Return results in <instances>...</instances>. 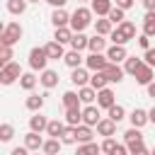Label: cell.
Returning <instances> with one entry per match:
<instances>
[{
    "instance_id": "1",
    "label": "cell",
    "mask_w": 155,
    "mask_h": 155,
    "mask_svg": "<svg viewBox=\"0 0 155 155\" xmlns=\"http://www.w3.org/2000/svg\"><path fill=\"white\" fill-rule=\"evenodd\" d=\"M92 7H75V12L70 15V27L73 31H85L92 24Z\"/></svg>"
},
{
    "instance_id": "2",
    "label": "cell",
    "mask_w": 155,
    "mask_h": 155,
    "mask_svg": "<svg viewBox=\"0 0 155 155\" xmlns=\"http://www.w3.org/2000/svg\"><path fill=\"white\" fill-rule=\"evenodd\" d=\"M22 34H24V29H22V24H19V22H7V24L2 27L0 44H2V46H15V44L22 39Z\"/></svg>"
},
{
    "instance_id": "3",
    "label": "cell",
    "mask_w": 155,
    "mask_h": 155,
    "mask_svg": "<svg viewBox=\"0 0 155 155\" xmlns=\"http://www.w3.org/2000/svg\"><path fill=\"white\" fill-rule=\"evenodd\" d=\"M19 78H22V68H19V63L10 61V63L0 65V82H2V85H12V82H17Z\"/></svg>"
},
{
    "instance_id": "4",
    "label": "cell",
    "mask_w": 155,
    "mask_h": 155,
    "mask_svg": "<svg viewBox=\"0 0 155 155\" xmlns=\"http://www.w3.org/2000/svg\"><path fill=\"white\" fill-rule=\"evenodd\" d=\"M48 61H51V58H48V53H46L44 46H34V48L29 51V68H31V70H39V73H41Z\"/></svg>"
},
{
    "instance_id": "5",
    "label": "cell",
    "mask_w": 155,
    "mask_h": 155,
    "mask_svg": "<svg viewBox=\"0 0 155 155\" xmlns=\"http://www.w3.org/2000/svg\"><path fill=\"white\" fill-rule=\"evenodd\" d=\"M99 121H102L99 104H85V109H82V124H87V126H97Z\"/></svg>"
},
{
    "instance_id": "6",
    "label": "cell",
    "mask_w": 155,
    "mask_h": 155,
    "mask_svg": "<svg viewBox=\"0 0 155 155\" xmlns=\"http://www.w3.org/2000/svg\"><path fill=\"white\" fill-rule=\"evenodd\" d=\"M107 58L111 63H124L128 58V51H126V44H111L107 48Z\"/></svg>"
},
{
    "instance_id": "7",
    "label": "cell",
    "mask_w": 155,
    "mask_h": 155,
    "mask_svg": "<svg viewBox=\"0 0 155 155\" xmlns=\"http://www.w3.org/2000/svg\"><path fill=\"white\" fill-rule=\"evenodd\" d=\"M107 63H109L107 53H92V51H90V56H85V65H87L90 70H104Z\"/></svg>"
},
{
    "instance_id": "8",
    "label": "cell",
    "mask_w": 155,
    "mask_h": 155,
    "mask_svg": "<svg viewBox=\"0 0 155 155\" xmlns=\"http://www.w3.org/2000/svg\"><path fill=\"white\" fill-rule=\"evenodd\" d=\"M90 68L85 65H80V68H70V82L75 85V87H82V85H90V73H87Z\"/></svg>"
},
{
    "instance_id": "9",
    "label": "cell",
    "mask_w": 155,
    "mask_h": 155,
    "mask_svg": "<svg viewBox=\"0 0 155 155\" xmlns=\"http://www.w3.org/2000/svg\"><path fill=\"white\" fill-rule=\"evenodd\" d=\"M97 104H99V109H109L111 104H116V94H114V90H111V87H102V90H97Z\"/></svg>"
},
{
    "instance_id": "10",
    "label": "cell",
    "mask_w": 155,
    "mask_h": 155,
    "mask_svg": "<svg viewBox=\"0 0 155 155\" xmlns=\"http://www.w3.org/2000/svg\"><path fill=\"white\" fill-rule=\"evenodd\" d=\"M51 24H53V29H56V27H68V24H70V12H68L65 7H53V12H51Z\"/></svg>"
},
{
    "instance_id": "11",
    "label": "cell",
    "mask_w": 155,
    "mask_h": 155,
    "mask_svg": "<svg viewBox=\"0 0 155 155\" xmlns=\"http://www.w3.org/2000/svg\"><path fill=\"white\" fill-rule=\"evenodd\" d=\"M128 121H131V126H138V128H143L145 124H150V114H148L145 109L136 107V109L128 114Z\"/></svg>"
},
{
    "instance_id": "12",
    "label": "cell",
    "mask_w": 155,
    "mask_h": 155,
    "mask_svg": "<svg viewBox=\"0 0 155 155\" xmlns=\"http://www.w3.org/2000/svg\"><path fill=\"white\" fill-rule=\"evenodd\" d=\"M104 73H107V78H109V82H116V85H119V82L124 80V75H126V70H124V68H121L119 63H111V61L107 63V68H104Z\"/></svg>"
},
{
    "instance_id": "13",
    "label": "cell",
    "mask_w": 155,
    "mask_h": 155,
    "mask_svg": "<svg viewBox=\"0 0 155 155\" xmlns=\"http://www.w3.org/2000/svg\"><path fill=\"white\" fill-rule=\"evenodd\" d=\"M58 80H61V78H58V73H56V70H51V68H44V70H41V75H39V82H41L46 90H53V87L58 85Z\"/></svg>"
},
{
    "instance_id": "14",
    "label": "cell",
    "mask_w": 155,
    "mask_h": 155,
    "mask_svg": "<svg viewBox=\"0 0 155 155\" xmlns=\"http://www.w3.org/2000/svg\"><path fill=\"white\" fill-rule=\"evenodd\" d=\"M46 126H48V119H46L41 111H31V116H29V128H31V131H39V133H46Z\"/></svg>"
},
{
    "instance_id": "15",
    "label": "cell",
    "mask_w": 155,
    "mask_h": 155,
    "mask_svg": "<svg viewBox=\"0 0 155 155\" xmlns=\"http://www.w3.org/2000/svg\"><path fill=\"white\" fill-rule=\"evenodd\" d=\"M63 63H65L68 68H80V65H85V56H82V51L70 48V51L63 56Z\"/></svg>"
},
{
    "instance_id": "16",
    "label": "cell",
    "mask_w": 155,
    "mask_h": 155,
    "mask_svg": "<svg viewBox=\"0 0 155 155\" xmlns=\"http://www.w3.org/2000/svg\"><path fill=\"white\" fill-rule=\"evenodd\" d=\"M109 46H107V39H104V34H94V36H90V44H87V51H92V53H104Z\"/></svg>"
},
{
    "instance_id": "17",
    "label": "cell",
    "mask_w": 155,
    "mask_h": 155,
    "mask_svg": "<svg viewBox=\"0 0 155 155\" xmlns=\"http://www.w3.org/2000/svg\"><path fill=\"white\" fill-rule=\"evenodd\" d=\"M44 48H46V53H48V58L51 61H58V58H63L65 56V48H63V44L61 41H48V44H44Z\"/></svg>"
},
{
    "instance_id": "18",
    "label": "cell",
    "mask_w": 155,
    "mask_h": 155,
    "mask_svg": "<svg viewBox=\"0 0 155 155\" xmlns=\"http://www.w3.org/2000/svg\"><path fill=\"white\" fill-rule=\"evenodd\" d=\"M24 145H27L29 150H41V148H44V138H41V133L29 128V133L24 136Z\"/></svg>"
},
{
    "instance_id": "19",
    "label": "cell",
    "mask_w": 155,
    "mask_h": 155,
    "mask_svg": "<svg viewBox=\"0 0 155 155\" xmlns=\"http://www.w3.org/2000/svg\"><path fill=\"white\" fill-rule=\"evenodd\" d=\"M153 70H155L153 65L143 63V65L138 68V73L133 75V78H136V82H138V85H148V82H153Z\"/></svg>"
},
{
    "instance_id": "20",
    "label": "cell",
    "mask_w": 155,
    "mask_h": 155,
    "mask_svg": "<svg viewBox=\"0 0 155 155\" xmlns=\"http://www.w3.org/2000/svg\"><path fill=\"white\" fill-rule=\"evenodd\" d=\"M116 29H119V34L126 39V44H128L131 39H136V24H133L131 19H124L121 24H116Z\"/></svg>"
},
{
    "instance_id": "21",
    "label": "cell",
    "mask_w": 155,
    "mask_h": 155,
    "mask_svg": "<svg viewBox=\"0 0 155 155\" xmlns=\"http://www.w3.org/2000/svg\"><path fill=\"white\" fill-rule=\"evenodd\" d=\"M78 94H80L82 104H94V102H97V90H94L92 85H82V87H78Z\"/></svg>"
},
{
    "instance_id": "22",
    "label": "cell",
    "mask_w": 155,
    "mask_h": 155,
    "mask_svg": "<svg viewBox=\"0 0 155 155\" xmlns=\"http://www.w3.org/2000/svg\"><path fill=\"white\" fill-rule=\"evenodd\" d=\"M65 121H61V119H51L48 121V126H46V136H53V138H61L63 136V131H65Z\"/></svg>"
},
{
    "instance_id": "23",
    "label": "cell",
    "mask_w": 155,
    "mask_h": 155,
    "mask_svg": "<svg viewBox=\"0 0 155 155\" xmlns=\"http://www.w3.org/2000/svg\"><path fill=\"white\" fill-rule=\"evenodd\" d=\"M97 133H99V136H104V138H107V136H114V133H116V121H114V119H109V116H107V119H102V121L97 124Z\"/></svg>"
},
{
    "instance_id": "24",
    "label": "cell",
    "mask_w": 155,
    "mask_h": 155,
    "mask_svg": "<svg viewBox=\"0 0 155 155\" xmlns=\"http://www.w3.org/2000/svg\"><path fill=\"white\" fill-rule=\"evenodd\" d=\"M90 7H92V12H94L97 17H107V15H109V10H111L114 5H111V0H92V2H90Z\"/></svg>"
},
{
    "instance_id": "25",
    "label": "cell",
    "mask_w": 155,
    "mask_h": 155,
    "mask_svg": "<svg viewBox=\"0 0 155 155\" xmlns=\"http://www.w3.org/2000/svg\"><path fill=\"white\" fill-rule=\"evenodd\" d=\"M111 29H114V22H111L109 17H97V19H94V31H97V34L109 36V34H111Z\"/></svg>"
},
{
    "instance_id": "26",
    "label": "cell",
    "mask_w": 155,
    "mask_h": 155,
    "mask_svg": "<svg viewBox=\"0 0 155 155\" xmlns=\"http://www.w3.org/2000/svg\"><path fill=\"white\" fill-rule=\"evenodd\" d=\"M145 63V58H138V56H128L126 61H124V70H126V75H136L138 73V68Z\"/></svg>"
},
{
    "instance_id": "27",
    "label": "cell",
    "mask_w": 155,
    "mask_h": 155,
    "mask_svg": "<svg viewBox=\"0 0 155 155\" xmlns=\"http://www.w3.org/2000/svg\"><path fill=\"white\" fill-rule=\"evenodd\" d=\"M90 85H92L94 90H102V87H107V85H109V78H107V73H104V70H92V75H90Z\"/></svg>"
},
{
    "instance_id": "28",
    "label": "cell",
    "mask_w": 155,
    "mask_h": 155,
    "mask_svg": "<svg viewBox=\"0 0 155 155\" xmlns=\"http://www.w3.org/2000/svg\"><path fill=\"white\" fill-rule=\"evenodd\" d=\"M44 102H46V97H44V94H34V92H31V94L27 97L24 107H27L29 111H41V109H44Z\"/></svg>"
},
{
    "instance_id": "29",
    "label": "cell",
    "mask_w": 155,
    "mask_h": 155,
    "mask_svg": "<svg viewBox=\"0 0 155 155\" xmlns=\"http://www.w3.org/2000/svg\"><path fill=\"white\" fill-rule=\"evenodd\" d=\"M65 143L61 140V138H53V136H48V140H44V153L46 155H56V153H61V148H63Z\"/></svg>"
},
{
    "instance_id": "30",
    "label": "cell",
    "mask_w": 155,
    "mask_h": 155,
    "mask_svg": "<svg viewBox=\"0 0 155 155\" xmlns=\"http://www.w3.org/2000/svg\"><path fill=\"white\" fill-rule=\"evenodd\" d=\"M73 27L68 24V27H56V31H53V39L56 41H61V44H70V39H73Z\"/></svg>"
},
{
    "instance_id": "31",
    "label": "cell",
    "mask_w": 155,
    "mask_h": 155,
    "mask_svg": "<svg viewBox=\"0 0 155 155\" xmlns=\"http://www.w3.org/2000/svg\"><path fill=\"white\" fill-rule=\"evenodd\" d=\"M87 44H90V36H85L82 31H75L70 39V48H75V51H85Z\"/></svg>"
},
{
    "instance_id": "32",
    "label": "cell",
    "mask_w": 155,
    "mask_h": 155,
    "mask_svg": "<svg viewBox=\"0 0 155 155\" xmlns=\"http://www.w3.org/2000/svg\"><path fill=\"white\" fill-rule=\"evenodd\" d=\"M63 107L65 109H73V107H80L82 104V99H80V94L78 92H73V90H68V92H63Z\"/></svg>"
},
{
    "instance_id": "33",
    "label": "cell",
    "mask_w": 155,
    "mask_h": 155,
    "mask_svg": "<svg viewBox=\"0 0 155 155\" xmlns=\"http://www.w3.org/2000/svg\"><path fill=\"white\" fill-rule=\"evenodd\" d=\"M65 124H70V126H80V124H82V109H80V107L65 109Z\"/></svg>"
},
{
    "instance_id": "34",
    "label": "cell",
    "mask_w": 155,
    "mask_h": 155,
    "mask_svg": "<svg viewBox=\"0 0 155 155\" xmlns=\"http://www.w3.org/2000/svg\"><path fill=\"white\" fill-rule=\"evenodd\" d=\"M27 5H29L27 0H7L5 2V7H7L10 15H24L27 12Z\"/></svg>"
},
{
    "instance_id": "35",
    "label": "cell",
    "mask_w": 155,
    "mask_h": 155,
    "mask_svg": "<svg viewBox=\"0 0 155 155\" xmlns=\"http://www.w3.org/2000/svg\"><path fill=\"white\" fill-rule=\"evenodd\" d=\"M36 82H39V78H36L34 73H22V78H19V87L27 90V92H31V90L36 87Z\"/></svg>"
},
{
    "instance_id": "36",
    "label": "cell",
    "mask_w": 155,
    "mask_h": 155,
    "mask_svg": "<svg viewBox=\"0 0 155 155\" xmlns=\"http://www.w3.org/2000/svg\"><path fill=\"white\" fill-rule=\"evenodd\" d=\"M107 116H109V119H114L116 124H121V121L126 119V109H124L121 104H111V107L107 109Z\"/></svg>"
},
{
    "instance_id": "37",
    "label": "cell",
    "mask_w": 155,
    "mask_h": 155,
    "mask_svg": "<svg viewBox=\"0 0 155 155\" xmlns=\"http://www.w3.org/2000/svg\"><path fill=\"white\" fill-rule=\"evenodd\" d=\"M94 126H87V124H80L78 126V143H87V140H92L94 138V131H92Z\"/></svg>"
},
{
    "instance_id": "38",
    "label": "cell",
    "mask_w": 155,
    "mask_h": 155,
    "mask_svg": "<svg viewBox=\"0 0 155 155\" xmlns=\"http://www.w3.org/2000/svg\"><path fill=\"white\" fill-rule=\"evenodd\" d=\"M61 140L65 143V145H75L78 143V126H65V131H63V136H61Z\"/></svg>"
},
{
    "instance_id": "39",
    "label": "cell",
    "mask_w": 155,
    "mask_h": 155,
    "mask_svg": "<svg viewBox=\"0 0 155 155\" xmlns=\"http://www.w3.org/2000/svg\"><path fill=\"white\" fill-rule=\"evenodd\" d=\"M143 31L148 36H155V10L145 12V19H143Z\"/></svg>"
},
{
    "instance_id": "40",
    "label": "cell",
    "mask_w": 155,
    "mask_h": 155,
    "mask_svg": "<svg viewBox=\"0 0 155 155\" xmlns=\"http://www.w3.org/2000/svg\"><path fill=\"white\" fill-rule=\"evenodd\" d=\"M107 17H109V19L114 22V27H116V24H121V22L126 19V10H121L119 5H114V7L109 10V15H107Z\"/></svg>"
},
{
    "instance_id": "41",
    "label": "cell",
    "mask_w": 155,
    "mask_h": 155,
    "mask_svg": "<svg viewBox=\"0 0 155 155\" xmlns=\"http://www.w3.org/2000/svg\"><path fill=\"white\" fill-rule=\"evenodd\" d=\"M124 140L126 143H136V140H143V131L138 126H131L128 131H124Z\"/></svg>"
},
{
    "instance_id": "42",
    "label": "cell",
    "mask_w": 155,
    "mask_h": 155,
    "mask_svg": "<svg viewBox=\"0 0 155 155\" xmlns=\"http://www.w3.org/2000/svg\"><path fill=\"white\" fill-rule=\"evenodd\" d=\"M12 138H15L12 124H0V143H10Z\"/></svg>"
},
{
    "instance_id": "43",
    "label": "cell",
    "mask_w": 155,
    "mask_h": 155,
    "mask_svg": "<svg viewBox=\"0 0 155 155\" xmlns=\"http://www.w3.org/2000/svg\"><path fill=\"white\" fill-rule=\"evenodd\" d=\"M102 150V145H97V143H92V140H87V143H80L78 145V155H87V153H99Z\"/></svg>"
},
{
    "instance_id": "44",
    "label": "cell",
    "mask_w": 155,
    "mask_h": 155,
    "mask_svg": "<svg viewBox=\"0 0 155 155\" xmlns=\"http://www.w3.org/2000/svg\"><path fill=\"white\" fill-rule=\"evenodd\" d=\"M128 145V153L131 155H145L148 153V145L143 143V140H136V143H126Z\"/></svg>"
},
{
    "instance_id": "45",
    "label": "cell",
    "mask_w": 155,
    "mask_h": 155,
    "mask_svg": "<svg viewBox=\"0 0 155 155\" xmlns=\"http://www.w3.org/2000/svg\"><path fill=\"white\" fill-rule=\"evenodd\" d=\"M12 58H15V53H12V46H2V48H0V65L10 63Z\"/></svg>"
},
{
    "instance_id": "46",
    "label": "cell",
    "mask_w": 155,
    "mask_h": 155,
    "mask_svg": "<svg viewBox=\"0 0 155 155\" xmlns=\"http://www.w3.org/2000/svg\"><path fill=\"white\" fill-rule=\"evenodd\" d=\"M114 148H116V140H114L111 136H107V138H104V143H102V153H109V155H111V153H114Z\"/></svg>"
},
{
    "instance_id": "47",
    "label": "cell",
    "mask_w": 155,
    "mask_h": 155,
    "mask_svg": "<svg viewBox=\"0 0 155 155\" xmlns=\"http://www.w3.org/2000/svg\"><path fill=\"white\" fill-rule=\"evenodd\" d=\"M143 58H145V63H148V65H153V68H155V48H153V46H150V48H145Z\"/></svg>"
},
{
    "instance_id": "48",
    "label": "cell",
    "mask_w": 155,
    "mask_h": 155,
    "mask_svg": "<svg viewBox=\"0 0 155 155\" xmlns=\"http://www.w3.org/2000/svg\"><path fill=\"white\" fill-rule=\"evenodd\" d=\"M150 39H153V36H148V34L143 31V34L138 36V46H140L143 51H145V48H150Z\"/></svg>"
},
{
    "instance_id": "49",
    "label": "cell",
    "mask_w": 155,
    "mask_h": 155,
    "mask_svg": "<svg viewBox=\"0 0 155 155\" xmlns=\"http://www.w3.org/2000/svg\"><path fill=\"white\" fill-rule=\"evenodd\" d=\"M109 39H111V44H126V39L119 34V29H111V34H109Z\"/></svg>"
},
{
    "instance_id": "50",
    "label": "cell",
    "mask_w": 155,
    "mask_h": 155,
    "mask_svg": "<svg viewBox=\"0 0 155 155\" xmlns=\"http://www.w3.org/2000/svg\"><path fill=\"white\" fill-rule=\"evenodd\" d=\"M126 153H128V145L116 143V148H114V153H111V155H126Z\"/></svg>"
},
{
    "instance_id": "51",
    "label": "cell",
    "mask_w": 155,
    "mask_h": 155,
    "mask_svg": "<svg viewBox=\"0 0 155 155\" xmlns=\"http://www.w3.org/2000/svg\"><path fill=\"white\" fill-rule=\"evenodd\" d=\"M133 2H136V0H116V5H119L121 10H131V7H133Z\"/></svg>"
},
{
    "instance_id": "52",
    "label": "cell",
    "mask_w": 155,
    "mask_h": 155,
    "mask_svg": "<svg viewBox=\"0 0 155 155\" xmlns=\"http://www.w3.org/2000/svg\"><path fill=\"white\" fill-rule=\"evenodd\" d=\"M27 153H29V148H27V145H22V148H12V153H10V155H27Z\"/></svg>"
},
{
    "instance_id": "53",
    "label": "cell",
    "mask_w": 155,
    "mask_h": 155,
    "mask_svg": "<svg viewBox=\"0 0 155 155\" xmlns=\"http://www.w3.org/2000/svg\"><path fill=\"white\" fill-rule=\"evenodd\" d=\"M145 92H148V97H153V99H155V80L145 85Z\"/></svg>"
},
{
    "instance_id": "54",
    "label": "cell",
    "mask_w": 155,
    "mask_h": 155,
    "mask_svg": "<svg viewBox=\"0 0 155 155\" xmlns=\"http://www.w3.org/2000/svg\"><path fill=\"white\" fill-rule=\"evenodd\" d=\"M44 2H48L51 7H65V2H68V0H44Z\"/></svg>"
},
{
    "instance_id": "55",
    "label": "cell",
    "mask_w": 155,
    "mask_h": 155,
    "mask_svg": "<svg viewBox=\"0 0 155 155\" xmlns=\"http://www.w3.org/2000/svg\"><path fill=\"white\" fill-rule=\"evenodd\" d=\"M143 7H145V12L155 10V0H143Z\"/></svg>"
},
{
    "instance_id": "56",
    "label": "cell",
    "mask_w": 155,
    "mask_h": 155,
    "mask_svg": "<svg viewBox=\"0 0 155 155\" xmlns=\"http://www.w3.org/2000/svg\"><path fill=\"white\" fill-rule=\"evenodd\" d=\"M148 114H150V124L155 126V107H153V109H148Z\"/></svg>"
},
{
    "instance_id": "57",
    "label": "cell",
    "mask_w": 155,
    "mask_h": 155,
    "mask_svg": "<svg viewBox=\"0 0 155 155\" xmlns=\"http://www.w3.org/2000/svg\"><path fill=\"white\" fill-rule=\"evenodd\" d=\"M27 2H41V0H27Z\"/></svg>"
},
{
    "instance_id": "58",
    "label": "cell",
    "mask_w": 155,
    "mask_h": 155,
    "mask_svg": "<svg viewBox=\"0 0 155 155\" xmlns=\"http://www.w3.org/2000/svg\"><path fill=\"white\" fill-rule=\"evenodd\" d=\"M78 2H92V0H78Z\"/></svg>"
},
{
    "instance_id": "59",
    "label": "cell",
    "mask_w": 155,
    "mask_h": 155,
    "mask_svg": "<svg viewBox=\"0 0 155 155\" xmlns=\"http://www.w3.org/2000/svg\"><path fill=\"white\" fill-rule=\"evenodd\" d=\"M153 153H155V148H153Z\"/></svg>"
}]
</instances>
